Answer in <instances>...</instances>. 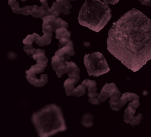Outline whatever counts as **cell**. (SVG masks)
<instances>
[{
	"instance_id": "cell-7",
	"label": "cell",
	"mask_w": 151,
	"mask_h": 137,
	"mask_svg": "<svg viewBox=\"0 0 151 137\" xmlns=\"http://www.w3.org/2000/svg\"><path fill=\"white\" fill-rule=\"evenodd\" d=\"M139 100L131 101L125 109L124 113V120L126 123H130L133 127L138 125L143 119V115L138 113L135 116L136 109L139 106Z\"/></svg>"
},
{
	"instance_id": "cell-16",
	"label": "cell",
	"mask_w": 151,
	"mask_h": 137,
	"mask_svg": "<svg viewBox=\"0 0 151 137\" xmlns=\"http://www.w3.org/2000/svg\"><path fill=\"white\" fill-rule=\"evenodd\" d=\"M31 15L35 18H39L41 19H43L47 15H49L48 12L47 10L43 7L42 5L38 6L37 5H33V8L31 11Z\"/></svg>"
},
{
	"instance_id": "cell-14",
	"label": "cell",
	"mask_w": 151,
	"mask_h": 137,
	"mask_svg": "<svg viewBox=\"0 0 151 137\" xmlns=\"http://www.w3.org/2000/svg\"><path fill=\"white\" fill-rule=\"evenodd\" d=\"M33 42H34V37L33 34L28 35L22 41V43L24 44L23 50L28 56L32 54L36 50V48H33L32 47Z\"/></svg>"
},
{
	"instance_id": "cell-5",
	"label": "cell",
	"mask_w": 151,
	"mask_h": 137,
	"mask_svg": "<svg viewBox=\"0 0 151 137\" xmlns=\"http://www.w3.org/2000/svg\"><path fill=\"white\" fill-rule=\"evenodd\" d=\"M46 67L39 64L32 66L29 69L25 71L26 78L28 82L37 87H41L45 85L48 81V75L47 74H41Z\"/></svg>"
},
{
	"instance_id": "cell-12",
	"label": "cell",
	"mask_w": 151,
	"mask_h": 137,
	"mask_svg": "<svg viewBox=\"0 0 151 137\" xmlns=\"http://www.w3.org/2000/svg\"><path fill=\"white\" fill-rule=\"evenodd\" d=\"M42 32L44 33L42 36H40L37 33L33 34L34 37V42L40 46L48 45L50 44L51 43L52 32L45 30H42Z\"/></svg>"
},
{
	"instance_id": "cell-1",
	"label": "cell",
	"mask_w": 151,
	"mask_h": 137,
	"mask_svg": "<svg viewBox=\"0 0 151 137\" xmlns=\"http://www.w3.org/2000/svg\"><path fill=\"white\" fill-rule=\"evenodd\" d=\"M108 51L136 72L151 59V19L132 8L114 22L107 40Z\"/></svg>"
},
{
	"instance_id": "cell-9",
	"label": "cell",
	"mask_w": 151,
	"mask_h": 137,
	"mask_svg": "<svg viewBox=\"0 0 151 137\" xmlns=\"http://www.w3.org/2000/svg\"><path fill=\"white\" fill-rule=\"evenodd\" d=\"M78 81L75 79L68 77L64 83V88L67 96H74L77 97L82 96L86 93V87L82 84L75 87V85Z\"/></svg>"
},
{
	"instance_id": "cell-13",
	"label": "cell",
	"mask_w": 151,
	"mask_h": 137,
	"mask_svg": "<svg viewBox=\"0 0 151 137\" xmlns=\"http://www.w3.org/2000/svg\"><path fill=\"white\" fill-rule=\"evenodd\" d=\"M32 55L33 59L37 61V64L47 67L48 64V58L45 56V51L44 50L40 48L36 49Z\"/></svg>"
},
{
	"instance_id": "cell-11",
	"label": "cell",
	"mask_w": 151,
	"mask_h": 137,
	"mask_svg": "<svg viewBox=\"0 0 151 137\" xmlns=\"http://www.w3.org/2000/svg\"><path fill=\"white\" fill-rule=\"evenodd\" d=\"M134 100H139V96L134 93L126 92L123 94L116 102H109L111 109L115 111H119L127 102H131Z\"/></svg>"
},
{
	"instance_id": "cell-19",
	"label": "cell",
	"mask_w": 151,
	"mask_h": 137,
	"mask_svg": "<svg viewBox=\"0 0 151 137\" xmlns=\"http://www.w3.org/2000/svg\"><path fill=\"white\" fill-rule=\"evenodd\" d=\"M81 125L86 128H90L93 125V116L91 114L87 113L84 114L81 119Z\"/></svg>"
},
{
	"instance_id": "cell-18",
	"label": "cell",
	"mask_w": 151,
	"mask_h": 137,
	"mask_svg": "<svg viewBox=\"0 0 151 137\" xmlns=\"http://www.w3.org/2000/svg\"><path fill=\"white\" fill-rule=\"evenodd\" d=\"M55 38L58 40L61 38H70L71 37V32L67 30V28L64 27H61L57 28L55 31Z\"/></svg>"
},
{
	"instance_id": "cell-6",
	"label": "cell",
	"mask_w": 151,
	"mask_h": 137,
	"mask_svg": "<svg viewBox=\"0 0 151 137\" xmlns=\"http://www.w3.org/2000/svg\"><path fill=\"white\" fill-rule=\"evenodd\" d=\"M70 56L61 49H58L51 58V66L55 71L58 77H61L64 74L67 73V65Z\"/></svg>"
},
{
	"instance_id": "cell-2",
	"label": "cell",
	"mask_w": 151,
	"mask_h": 137,
	"mask_svg": "<svg viewBox=\"0 0 151 137\" xmlns=\"http://www.w3.org/2000/svg\"><path fill=\"white\" fill-rule=\"evenodd\" d=\"M31 120L40 137H50L67 130L62 110L55 104L46 105L34 112Z\"/></svg>"
},
{
	"instance_id": "cell-4",
	"label": "cell",
	"mask_w": 151,
	"mask_h": 137,
	"mask_svg": "<svg viewBox=\"0 0 151 137\" xmlns=\"http://www.w3.org/2000/svg\"><path fill=\"white\" fill-rule=\"evenodd\" d=\"M84 64L89 76L98 77L110 70L104 56L100 52L86 54L84 57Z\"/></svg>"
},
{
	"instance_id": "cell-10",
	"label": "cell",
	"mask_w": 151,
	"mask_h": 137,
	"mask_svg": "<svg viewBox=\"0 0 151 137\" xmlns=\"http://www.w3.org/2000/svg\"><path fill=\"white\" fill-rule=\"evenodd\" d=\"M81 84L84 85L88 89L87 94L89 97L88 101L93 105H99L101 101L99 100L98 96L99 93H97L96 82L94 80H91L88 79H85L81 82Z\"/></svg>"
},
{
	"instance_id": "cell-21",
	"label": "cell",
	"mask_w": 151,
	"mask_h": 137,
	"mask_svg": "<svg viewBox=\"0 0 151 137\" xmlns=\"http://www.w3.org/2000/svg\"><path fill=\"white\" fill-rule=\"evenodd\" d=\"M52 1V0H40V2L42 4V3L46 2H48V1Z\"/></svg>"
},
{
	"instance_id": "cell-15",
	"label": "cell",
	"mask_w": 151,
	"mask_h": 137,
	"mask_svg": "<svg viewBox=\"0 0 151 137\" xmlns=\"http://www.w3.org/2000/svg\"><path fill=\"white\" fill-rule=\"evenodd\" d=\"M70 1L75 0H56L57 6L59 12L65 15L70 14V9L72 7Z\"/></svg>"
},
{
	"instance_id": "cell-17",
	"label": "cell",
	"mask_w": 151,
	"mask_h": 137,
	"mask_svg": "<svg viewBox=\"0 0 151 137\" xmlns=\"http://www.w3.org/2000/svg\"><path fill=\"white\" fill-rule=\"evenodd\" d=\"M56 19H57V17L52 15H48L45 16L42 19V27L50 25L52 27L53 31H55L58 28Z\"/></svg>"
},
{
	"instance_id": "cell-3",
	"label": "cell",
	"mask_w": 151,
	"mask_h": 137,
	"mask_svg": "<svg viewBox=\"0 0 151 137\" xmlns=\"http://www.w3.org/2000/svg\"><path fill=\"white\" fill-rule=\"evenodd\" d=\"M111 17L108 4L100 0H86L80 9L78 20L82 26L99 32Z\"/></svg>"
},
{
	"instance_id": "cell-20",
	"label": "cell",
	"mask_w": 151,
	"mask_h": 137,
	"mask_svg": "<svg viewBox=\"0 0 151 137\" xmlns=\"http://www.w3.org/2000/svg\"><path fill=\"white\" fill-rule=\"evenodd\" d=\"M119 0H103V2H105L107 4H111V5H114L117 4Z\"/></svg>"
},
{
	"instance_id": "cell-8",
	"label": "cell",
	"mask_w": 151,
	"mask_h": 137,
	"mask_svg": "<svg viewBox=\"0 0 151 137\" xmlns=\"http://www.w3.org/2000/svg\"><path fill=\"white\" fill-rule=\"evenodd\" d=\"M120 92L113 83H106L101 90L98 97L101 102H104L109 97V102H116L120 96Z\"/></svg>"
}]
</instances>
